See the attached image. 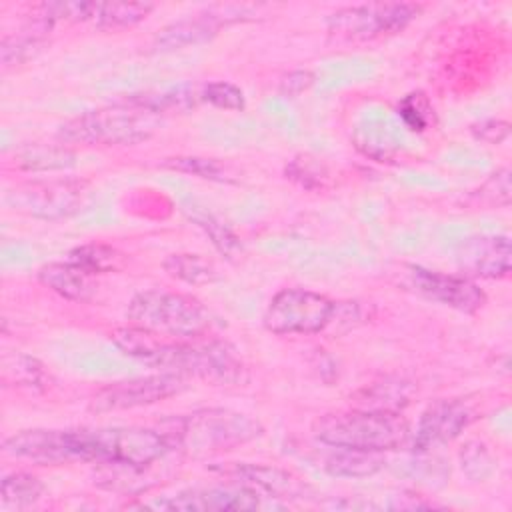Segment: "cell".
<instances>
[{
  "label": "cell",
  "instance_id": "obj_1",
  "mask_svg": "<svg viewBox=\"0 0 512 512\" xmlns=\"http://www.w3.org/2000/svg\"><path fill=\"white\" fill-rule=\"evenodd\" d=\"M116 348L162 372L196 376L210 384L234 386L246 380V366L224 340H180L140 326H122L110 334Z\"/></svg>",
  "mask_w": 512,
  "mask_h": 512
},
{
  "label": "cell",
  "instance_id": "obj_2",
  "mask_svg": "<svg viewBox=\"0 0 512 512\" xmlns=\"http://www.w3.org/2000/svg\"><path fill=\"white\" fill-rule=\"evenodd\" d=\"M170 450L190 456L232 450L262 434V426L230 408H204L182 416H172L158 426Z\"/></svg>",
  "mask_w": 512,
  "mask_h": 512
},
{
  "label": "cell",
  "instance_id": "obj_3",
  "mask_svg": "<svg viewBox=\"0 0 512 512\" xmlns=\"http://www.w3.org/2000/svg\"><path fill=\"white\" fill-rule=\"evenodd\" d=\"M314 436L324 446L366 452L398 450L410 440V426L400 412L388 410H340L314 422Z\"/></svg>",
  "mask_w": 512,
  "mask_h": 512
},
{
  "label": "cell",
  "instance_id": "obj_4",
  "mask_svg": "<svg viewBox=\"0 0 512 512\" xmlns=\"http://www.w3.org/2000/svg\"><path fill=\"white\" fill-rule=\"evenodd\" d=\"M160 124V114L124 100L70 118L60 126L58 138L64 144L132 146L148 140Z\"/></svg>",
  "mask_w": 512,
  "mask_h": 512
},
{
  "label": "cell",
  "instance_id": "obj_5",
  "mask_svg": "<svg viewBox=\"0 0 512 512\" xmlns=\"http://www.w3.org/2000/svg\"><path fill=\"white\" fill-rule=\"evenodd\" d=\"M72 432L78 460H92L106 466L144 470L170 452L164 436L152 428L108 426L78 428Z\"/></svg>",
  "mask_w": 512,
  "mask_h": 512
},
{
  "label": "cell",
  "instance_id": "obj_6",
  "mask_svg": "<svg viewBox=\"0 0 512 512\" xmlns=\"http://www.w3.org/2000/svg\"><path fill=\"white\" fill-rule=\"evenodd\" d=\"M134 326L180 338L192 340L208 332L212 318L206 306L182 292L170 290H144L132 296L126 310Z\"/></svg>",
  "mask_w": 512,
  "mask_h": 512
},
{
  "label": "cell",
  "instance_id": "obj_7",
  "mask_svg": "<svg viewBox=\"0 0 512 512\" xmlns=\"http://www.w3.org/2000/svg\"><path fill=\"white\" fill-rule=\"evenodd\" d=\"M338 304L328 296L304 290V288H284L272 296L264 312V326L272 334H318L326 330L334 316Z\"/></svg>",
  "mask_w": 512,
  "mask_h": 512
},
{
  "label": "cell",
  "instance_id": "obj_8",
  "mask_svg": "<svg viewBox=\"0 0 512 512\" xmlns=\"http://www.w3.org/2000/svg\"><path fill=\"white\" fill-rule=\"evenodd\" d=\"M420 12L412 2H372L348 6L328 18V32L338 40H374L404 30Z\"/></svg>",
  "mask_w": 512,
  "mask_h": 512
},
{
  "label": "cell",
  "instance_id": "obj_9",
  "mask_svg": "<svg viewBox=\"0 0 512 512\" xmlns=\"http://www.w3.org/2000/svg\"><path fill=\"white\" fill-rule=\"evenodd\" d=\"M86 182L78 178L32 180L8 192L6 202L28 216L58 220L80 210L86 198Z\"/></svg>",
  "mask_w": 512,
  "mask_h": 512
},
{
  "label": "cell",
  "instance_id": "obj_10",
  "mask_svg": "<svg viewBox=\"0 0 512 512\" xmlns=\"http://www.w3.org/2000/svg\"><path fill=\"white\" fill-rule=\"evenodd\" d=\"M186 388V378L172 372L122 380L104 386L90 400L92 412H116L162 402Z\"/></svg>",
  "mask_w": 512,
  "mask_h": 512
},
{
  "label": "cell",
  "instance_id": "obj_11",
  "mask_svg": "<svg viewBox=\"0 0 512 512\" xmlns=\"http://www.w3.org/2000/svg\"><path fill=\"white\" fill-rule=\"evenodd\" d=\"M404 282L410 290L424 296L426 300L454 308L464 314H474L486 304L484 290L462 274H446L428 270L424 266H406Z\"/></svg>",
  "mask_w": 512,
  "mask_h": 512
},
{
  "label": "cell",
  "instance_id": "obj_12",
  "mask_svg": "<svg viewBox=\"0 0 512 512\" xmlns=\"http://www.w3.org/2000/svg\"><path fill=\"white\" fill-rule=\"evenodd\" d=\"M454 260L466 278H504L512 268L510 238L506 234L470 236L456 246Z\"/></svg>",
  "mask_w": 512,
  "mask_h": 512
},
{
  "label": "cell",
  "instance_id": "obj_13",
  "mask_svg": "<svg viewBox=\"0 0 512 512\" xmlns=\"http://www.w3.org/2000/svg\"><path fill=\"white\" fill-rule=\"evenodd\" d=\"M212 470L224 474L234 484L256 492L258 496H268L274 500H300L310 494V486L306 482L278 466L232 462L214 466Z\"/></svg>",
  "mask_w": 512,
  "mask_h": 512
},
{
  "label": "cell",
  "instance_id": "obj_14",
  "mask_svg": "<svg viewBox=\"0 0 512 512\" xmlns=\"http://www.w3.org/2000/svg\"><path fill=\"white\" fill-rule=\"evenodd\" d=\"M474 420L472 408L462 400H436L420 416L412 436L414 452H428L458 438Z\"/></svg>",
  "mask_w": 512,
  "mask_h": 512
},
{
  "label": "cell",
  "instance_id": "obj_15",
  "mask_svg": "<svg viewBox=\"0 0 512 512\" xmlns=\"http://www.w3.org/2000/svg\"><path fill=\"white\" fill-rule=\"evenodd\" d=\"M162 510H184V512H228V510H256L260 496L244 486H208L188 488L174 496H166L148 504Z\"/></svg>",
  "mask_w": 512,
  "mask_h": 512
},
{
  "label": "cell",
  "instance_id": "obj_16",
  "mask_svg": "<svg viewBox=\"0 0 512 512\" xmlns=\"http://www.w3.org/2000/svg\"><path fill=\"white\" fill-rule=\"evenodd\" d=\"M4 452L36 464H62L78 460L72 430H22L4 440Z\"/></svg>",
  "mask_w": 512,
  "mask_h": 512
},
{
  "label": "cell",
  "instance_id": "obj_17",
  "mask_svg": "<svg viewBox=\"0 0 512 512\" xmlns=\"http://www.w3.org/2000/svg\"><path fill=\"white\" fill-rule=\"evenodd\" d=\"M220 26H222V18L220 14H214V12L198 14L194 18H184L162 28L154 38V48L160 52H170V50L192 46V44H200L214 38Z\"/></svg>",
  "mask_w": 512,
  "mask_h": 512
},
{
  "label": "cell",
  "instance_id": "obj_18",
  "mask_svg": "<svg viewBox=\"0 0 512 512\" xmlns=\"http://www.w3.org/2000/svg\"><path fill=\"white\" fill-rule=\"evenodd\" d=\"M88 272L72 262H48L38 270V280L58 296L72 302H86L94 296L96 284Z\"/></svg>",
  "mask_w": 512,
  "mask_h": 512
},
{
  "label": "cell",
  "instance_id": "obj_19",
  "mask_svg": "<svg viewBox=\"0 0 512 512\" xmlns=\"http://www.w3.org/2000/svg\"><path fill=\"white\" fill-rule=\"evenodd\" d=\"M330 454L324 458V470L338 478H364L376 474L384 466L382 452H366L352 448L328 446Z\"/></svg>",
  "mask_w": 512,
  "mask_h": 512
},
{
  "label": "cell",
  "instance_id": "obj_20",
  "mask_svg": "<svg viewBox=\"0 0 512 512\" xmlns=\"http://www.w3.org/2000/svg\"><path fill=\"white\" fill-rule=\"evenodd\" d=\"M128 102L148 108L156 114H170V112H188L196 108V104L202 100V90L194 84H180L162 92L154 94H140V96H130L126 98Z\"/></svg>",
  "mask_w": 512,
  "mask_h": 512
},
{
  "label": "cell",
  "instance_id": "obj_21",
  "mask_svg": "<svg viewBox=\"0 0 512 512\" xmlns=\"http://www.w3.org/2000/svg\"><path fill=\"white\" fill-rule=\"evenodd\" d=\"M182 210L188 216V220H192L222 254L234 258L238 252H242L238 236L204 206H198L196 202H184Z\"/></svg>",
  "mask_w": 512,
  "mask_h": 512
},
{
  "label": "cell",
  "instance_id": "obj_22",
  "mask_svg": "<svg viewBox=\"0 0 512 512\" xmlns=\"http://www.w3.org/2000/svg\"><path fill=\"white\" fill-rule=\"evenodd\" d=\"M152 10L150 2H98L92 22L100 30H122L138 24Z\"/></svg>",
  "mask_w": 512,
  "mask_h": 512
},
{
  "label": "cell",
  "instance_id": "obj_23",
  "mask_svg": "<svg viewBox=\"0 0 512 512\" xmlns=\"http://www.w3.org/2000/svg\"><path fill=\"white\" fill-rule=\"evenodd\" d=\"M410 396H412V386L408 382L384 380L362 390L356 402H358V408L400 412V408L410 402Z\"/></svg>",
  "mask_w": 512,
  "mask_h": 512
},
{
  "label": "cell",
  "instance_id": "obj_24",
  "mask_svg": "<svg viewBox=\"0 0 512 512\" xmlns=\"http://www.w3.org/2000/svg\"><path fill=\"white\" fill-rule=\"evenodd\" d=\"M76 156L66 146H48L36 144L20 150L16 154V164L22 170L30 172H48V170H66L74 166Z\"/></svg>",
  "mask_w": 512,
  "mask_h": 512
},
{
  "label": "cell",
  "instance_id": "obj_25",
  "mask_svg": "<svg viewBox=\"0 0 512 512\" xmlns=\"http://www.w3.org/2000/svg\"><path fill=\"white\" fill-rule=\"evenodd\" d=\"M2 382L8 386L42 390L46 386V372L44 366L28 354H6L2 358Z\"/></svg>",
  "mask_w": 512,
  "mask_h": 512
},
{
  "label": "cell",
  "instance_id": "obj_26",
  "mask_svg": "<svg viewBox=\"0 0 512 512\" xmlns=\"http://www.w3.org/2000/svg\"><path fill=\"white\" fill-rule=\"evenodd\" d=\"M162 166L178 170V172H186L210 182H238V172L226 164L220 162L216 158H202V156H172V158H164Z\"/></svg>",
  "mask_w": 512,
  "mask_h": 512
},
{
  "label": "cell",
  "instance_id": "obj_27",
  "mask_svg": "<svg viewBox=\"0 0 512 512\" xmlns=\"http://www.w3.org/2000/svg\"><path fill=\"white\" fill-rule=\"evenodd\" d=\"M66 260L76 264L90 276H96V274H106V272L118 270L124 262V256L108 244L94 242V244H82V246L72 248L68 252Z\"/></svg>",
  "mask_w": 512,
  "mask_h": 512
},
{
  "label": "cell",
  "instance_id": "obj_28",
  "mask_svg": "<svg viewBox=\"0 0 512 512\" xmlns=\"http://www.w3.org/2000/svg\"><path fill=\"white\" fill-rule=\"evenodd\" d=\"M42 482L28 472H12L2 478L0 498L4 506L10 508H28L42 496Z\"/></svg>",
  "mask_w": 512,
  "mask_h": 512
},
{
  "label": "cell",
  "instance_id": "obj_29",
  "mask_svg": "<svg viewBox=\"0 0 512 512\" xmlns=\"http://www.w3.org/2000/svg\"><path fill=\"white\" fill-rule=\"evenodd\" d=\"M162 266L172 278L186 284L198 286L216 280L214 266L198 254H170Z\"/></svg>",
  "mask_w": 512,
  "mask_h": 512
},
{
  "label": "cell",
  "instance_id": "obj_30",
  "mask_svg": "<svg viewBox=\"0 0 512 512\" xmlns=\"http://www.w3.org/2000/svg\"><path fill=\"white\" fill-rule=\"evenodd\" d=\"M44 48L42 34H16V36H4L0 44V58L4 68L24 64L26 60L34 58Z\"/></svg>",
  "mask_w": 512,
  "mask_h": 512
},
{
  "label": "cell",
  "instance_id": "obj_31",
  "mask_svg": "<svg viewBox=\"0 0 512 512\" xmlns=\"http://www.w3.org/2000/svg\"><path fill=\"white\" fill-rule=\"evenodd\" d=\"M286 178L294 180L306 190H314V188H324V182L328 180V172L320 160L302 154L290 160V164L286 166Z\"/></svg>",
  "mask_w": 512,
  "mask_h": 512
},
{
  "label": "cell",
  "instance_id": "obj_32",
  "mask_svg": "<svg viewBox=\"0 0 512 512\" xmlns=\"http://www.w3.org/2000/svg\"><path fill=\"white\" fill-rule=\"evenodd\" d=\"M460 464H462L464 474L474 482L488 478L494 470V460H492L486 444L478 442V440H470L462 446Z\"/></svg>",
  "mask_w": 512,
  "mask_h": 512
},
{
  "label": "cell",
  "instance_id": "obj_33",
  "mask_svg": "<svg viewBox=\"0 0 512 512\" xmlns=\"http://www.w3.org/2000/svg\"><path fill=\"white\" fill-rule=\"evenodd\" d=\"M510 170L508 168H500L496 170L472 196L478 200V204L484 206H496V208H504L510 204Z\"/></svg>",
  "mask_w": 512,
  "mask_h": 512
},
{
  "label": "cell",
  "instance_id": "obj_34",
  "mask_svg": "<svg viewBox=\"0 0 512 512\" xmlns=\"http://www.w3.org/2000/svg\"><path fill=\"white\" fill-rule=\"evenodd\" d=\"M202 100L220 108V110H242L246 106L244 94L238 86L224 82V80H216V82H208L202 86Z\"/></svg>",
  "mask_w": 512,
  "mask_h": 512
},
{
  "label": "cell",
  "instance_id": "obj_35",
  "mask_svg": "<svg viewBox=\"0 0 512 512\" xmlns=\"http://www.w3.org/2000/svg\"><path fill=\"white\" fill-rule=\"evenodd\" d=\"M428 106L422 94H408L402 98V102L398 104V114L404 120V124L414 130V132H422L428 126L430 114H428Z\"/></svg>",
  "mask_w": 512,
  "mask_h": 512
},
{
  "label": "cell",
  "instance_id": "obj_36",
  "mask_svg": "<svg viewBox=\"0 0 512 512\" xmlns=\"http://www.w3.org/2000/svg\"><path fill=\"white\" fill-rule=\"evenodd\" d=\"M472 134L486 144H502L510 136V124L506 120L488 118L472 124Z\"/></svg>",
  "mask_w": 512,
  "mask_h": 512
},
{
  "label": "cell",
  "instance_id": "obj_37",
  "mask_svg": "<svg viewBox=\"0 0 512 512\" xmlns=\"http://www.w3.org/2000/svg\"><path fill=\"white\" fill-rule=\"evenodd\" d=\"M312 82H314V76L308 70H296V72H290L288 76L282 78L280 92L284 96L294 98V96L302 94L304 90H308L312 86Z\"/></svg>",
  "mask_w": 512,
  "mask_h": 512
}]
</instances>
